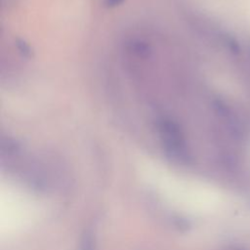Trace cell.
<instances>
[{"label": "cell", "instance_id": "cell-1", "mask_svg": "<svg viewBox=\"0 0 250 250\" xmlns=\"http://www.w3.org/2000/svg\"><path fill=\"white\" fill-rule=\"evenodd\" d=\"M155 125L166 153L179 162H188L189 153L180 124L169 116H160Z\"/></svg>", "mask_w": 250, "mask_h": 250}, {"label": "cell", "instance_id": "cell-2", "mask_svg": "<svg viewBox=\"0 0 250 250\" xmlns=\"http://www.w3.org/2000/svg\"><path fill=\"white\" fill-rule=\"evenodd\" d=\"M213 107L216 114L225 123L229 133L237 140H245L250 134V122L244 113H240L235 107L227 102L216 99L213 102Z\"/></svg>", "mask_w": 250, "mask_h": 250}, {"label": "cell", "instance_id": "cell-3", "mask_svg": "<svg viewBox=\"0 0 250 250\" xmlns=\"http://www.w3.org/2000/svg\"><path fill=\"white\" fill-rule=\"evenodd\" d=\"M127 49L136 57L140 59H148L152 55L151 46L143 40L132 39L127 43Z\"/></svg>", "mask_w": 250, "mask_h": 250}, {"label": "cell", "instance_id": "cell-4", "mask_svg": "<svg viewBox=\"0 0 250 250\" xmlns=\"http://www.w3.org/2000/svg\"><path fill=\"white\" fill-rule=\"evenodd\" d=\"M80 250H96L95 235L91 229L84 231L81 238Z\"/></svg>", "mask_w": 250, "mask_h": 250}, {"label": "cell", "instance_id": "cell-5", "mask_svg": "<svg viewBox=\"0 0 250 250\" xmlns=\"http://www.w3.org/2000/svg\"><path fill=\"white\" fill-rule=\"evenodd\" d=\"M223 43L225 44L226 48L232 54H239L240 47H239L237 41L232 36H230L229 34L223 35Z\"/></svg>", "mask_w": 250, "mask_h": 250}, {"label": "cell", "instance_id": "cell-6", "mask_svg": "<svg viewBox=\"0 0 250 250\" xmlns=\"http://www.w3.org/2000/svg\"><path fill=\"white\" fill-rule=\"evenodd\" d=\"M16 46H17V49H18L19 53L21 55V57L28 59L32 56V50L30 48L29 44L26 43L23 39L18 38L16 40Z\"/></svg>", "mask_w": 250, "mask_h": 250}, {"label": "cell", "instance_id": "cell-7", "mask_svg": "<svg viewBox=\"0 0 250 250\" xmlns=\"http://www.w3.org/2000/svg\"><path fill=\"white\" fill-rule=\"evenodd\" d=\"M125 0H103V5L105 8L111 9V8H115L119 5H121Z\"/></svg>", "mask_w": 250, "mask_h": 250}]
</instances>
